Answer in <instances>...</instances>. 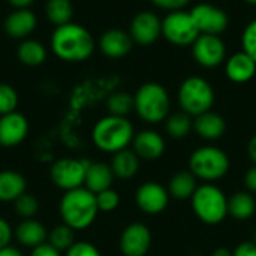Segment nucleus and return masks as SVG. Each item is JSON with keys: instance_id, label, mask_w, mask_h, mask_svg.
<instances>
[{"instance_id": "nucleus-1", "label": "nucleus", "mask_w": 256, "mask_h": 256, "mask_svg": "<svg viewBox=\"0 0 256 256\" xmlns=\"http://www.w3.org/2000/svg\"><path fill=\"white\" fill-rule=\"evenodd\" d=\"M51 50L63 62L81 63L92 57L94 51L93 34L76 22L56 27L51 36Z\"/></svg>"}, {"instance_id": "nucleus-2", "label": "nucleus", "mask_w": 256, "mask_h": 256, "mask_svg": "<svg viewBox=\"0 0 256 256\" xmlns=\"http://www.w3.org/2000/svg\"><path fill=\"white\" fill-rule=\"evenodd\" d=\"M58 212L64 225L74 231L86 230L94 222L99 213L96 195L87 188L68 190L60 200Z\"/></svg>"}, {"instance_id": "nucleus-3", "label": "nucleus", "mask_w": 256, "mask_h": 256, "mask_svg": "<svg viewBox=\"0 0 256 256\" xmlns=\"http://www.w3.org/2000/svg\"><path fill=\"white\" fill-rule=\"evenodd\" d=\"M135 136L134 126L126 117L105 116L96 122L92 130L94 146L105 153H117L128 148Z\"/></svg>"}, {"instance_id": "nucleus-4", "label": "nucleus", "mask_w": 256, "mask_h": 256, "mask_svg": "<svg viewBox=\"0 0 256 256\" xmlns=\"http://www.w3.org/2000/svg\"><path fill=\"white\" fill-rule=\"evenodd\" d=\"M170 94L159 82H144L134 94V110L146 123H160L170 116Z\"/></svg>"}, {"instance_id": "nucleus-5", "label": "nucleus", "mask_w": 256, "mask_h": 256, "mask_svg": "<svg viewBox=\"0 0 256 256\" xmlns=\"http://www.w3.org/2000/svg\"><path fill=\"white\" fill-rule=\"evenodd\" d=\"M177 99L183 112L190 117H196L212 111L214 104V90L206 78L192 75L182 81Z\"/></svg>"}, {"instance_id": "nucleus-6", "label": "nucleus", "mask_w": 256, "mask_h": 256, "mask_svg": "<svg viewBox=\"0 0 256 256\" xmlns=\"http://www.w3.org/2000/svg\"><path fill=\"white\" fill-rule=\"evenodd\" d=\"M192 210L206 225H218L228 216V198L214 184H201L190 198Z\"/></svg>"}, {"instance_id": "nucleus-7", "label": "nucleus", "mask_w": 256, "mask_h": 256, "mask_svg": "<svg viewBox=\"0 0 256 256\" xmlns=\"http://www.w3.org/2000/svg\"><path fill=\"white\" fill-rule=\"evenodd\" d=\"M189 171L200 180L216 182L224 178L230 171L228 154L214 146L196 148L189 159Z\"/></svg>"}, {"instance_id": "nucleus-8", "label": "nucleus", "mask_w": 256, "mask_h": 256, "mask_svg": "<svg viewBox=\"0 0 256 256\" xmlns=\"http://www.w3.org/2000/svg\"><path fill=\"white\" fill-rule=\"evenodd\" d=\"M200 34L190 12H168L162 20V36L176 46H192Z\"/></svg>"}, {"instance_id": "nucleus-9", "label": "nucleus", "mask_w": 256, "mask_h": 256, "mask_svg": "<svg viewBox=\"0 0 256 256\" xmlns=\"http://www.w3.org/2000/svg\"><path fill=\"white\" fill-rule=\"evenodd\" d=\"M88 160L86 159H74V158H63L52 164L50 170L51 182L62 190H74L82 188L86 180Z\"/></svg>"}, {"instance_id": "nucleus-10", "label": "nucleus", "mask_w": 256, "mask_h": 256, "mask_svg": "<svg viewBox=\"0 0 256 256\" xmlns=\"http://www.w3.org/2000/svg\"><path fill=\"white\" fill-rule=\"evenodd\" d=\"M190 48L194 60L202 68H218L226 60V45L218 34H200Z\"/></svg>"}, {"instance_id": "nucleus-11", "label": "nucleus", "mask_w": 256, "mask_h": 256, "mask_svg": "<svg viewBox=\"0 0 256 256\" xmlns=\"http://www.w3.org/2000/svg\"><path fill=\"white\" fill-rule=\"evenodd\" d=\"M190 15L201 34H220L230 24L228 14L212 3H198L190 10Z\"/></svg>"}, {"instance_id": "nucleus-12", "label": "nucleus", "mask_w": 256, "mask_h": 256, "mask_svg": "<svg viewBox=\"0 0 256 256\" xmlns=\"http://www.w3.org/2000/svg\"><path fill=\"white\" fill-rule=\"evenodd\" d=\"M129 34L134 44L148 46L162 36V20L154 12L141 10L132 18Z\"/></svg>"}, {"instance_id": "nucleus-13", "label": "nucleus", "mask_w": 256, "mask_h": 256, "mask_svg": "<svg viewBox=\"0 0 256 256\" xmlns=\"http://www.w3.org/2000/svg\"><path fill=\"white\" fill-rule=\"evenodd\" d=\"M168 189L160 186L156 182H147L136 189L135 202L138 208L146 214H159L162 213L170 202Z\"/></svg>"}, {"instance_id": "nucleus-14", "label": "nucleus", "mask_w": 256, "mask_h": 256, "mask_svg": "<svg viewBox=\"0 0 256 256\" xmlns=\"http://www.w3.org/2000/svg\"><path fill=\"white\" fill-rule=\"evenodd\" d=\"M118 246L124 256H146L152 246V232L142 224H130L123 230Z\"/></svg>"}, {"instance_id": "nucleus-15", "label": "nucleus", "mask_w": 256, "mask_h": 256, "mask_svg": "<svg viewBox=\"0 0 256 256\" xmlns=\"http://www.w3.org/2000/svg\"><path fill=\"white\" fill-rule=\"evenodd\" d=\"M28 134L27 118L14 111L4 116H0V146L15 147L21 144Z\"/></svg>"}, {"instance_id": "nucleus-16", "label": "nucleus", "mask_w": 256, "mask_h": 256, "mask_svg": "<svg viewBox=\"0 0 256 256\" xmlns=\"http://www.w3.org/2000/svg\"><path fill=\"white\" fill-rule=\"evenodd\" d=\"M38 27V16L30 9H15L3 21L4 33L12 39H27Z\"/></svg>"}, {"instance_id": "nucleus-17", "label": "nucleus", "mask_w": 256, "mask_h": 256, "mask_svg": "<svg viewBox=\"0 0 256 256\" xmlns=\"http://www.w3.org/2000/svg\"><path fill=\"white\" fill-rule=\"evenodd\" d=\"M134 40L129 32L122 28H110L102 33L99 39V48L108 58H122L130 52Z\"/></svg>"}, {"instance_id": "nucleus-18", "label": "nucleus", "mask_w": 256, "mask_h": 256, "mask_svg": "<svg viewBox=\"0 0 256 256\" xmlns=\"http://www.w3.org/2000/svg\"><path fill=\"white\" fill-rule=\"evenodd\" d=\"M132 148L140 159L156 160L165 152V140L159 132L146 129V130L138 132L134 136Z\"/></svg>"}, {"instance_id": "nucleus-19", "label": "nucleus", "mask_w": 256, "mask_h": 256, "mask_svg": "<svg viewBox=\"0 0 256 256\" xmlns=\"http://www.w3.org/2000/svg\"><path fill=\"white\" fill-rule=\"evenodd\" d=\"M225 74L236 84L249 82L256 75L255 60L244 51L236 52L225 60Z\"/></svg>"}, {"instance_id": "nucleus-20", "label": "nucleus", "mask_w": 256, "mask_h": 256, "mask_svg": "<svg viewBox=\"0 0 256 256\" xmlns=\"http://www.w3.org/2000/svg\"><path fill=\"white\" fill-rule=\"evenodd\" d=\"M194 130L207 141H216L219 140L225 130H226V123L225 118L213 111H207L204 114H200L194 117Z\"/></svg>"}, {"instance_id": "nucleus-21", "label": "nucleus", "mask_w": 256, "mask_h": 256, "mask_svg": "<svg viewBox=\"0 0 256 256\" xmlns=\"http://www.w3.org/2000/svg\"><path fill=\"white\" fill-rule=\"evenodd\" d=\"M14 236L20 244L34 249L46 242L48 231L40 222L34 219H26L21 224H18L16 230L14 231Z\"/></svg>"}, {"instance_id": "nucleus-22", "label": "nucleus", "mask_w": 256, "mask_h": 256, "mask_svg": "<svg viewBox=\"0 0 256 256\" xmlns=\"http://www.w3.org/2000/svg\"><path fill=\"white\" fill-rule=\"evenodd\" d=\"M114 180V172L110 165L102 162H88L84 186L94 195L111 188Z\"/></svg>"}, {"instance_id": "nucleus-23", "label": "nucleus", "mask_w": 256, "mask_h": 256, "mask_svg": "<svg viewBox=\"0 0 256 256\" xmlns=\"http://www.w3.org/2000/svg\"><path fill=\"white\" fill-rule=\"evenodd\" d=\"M26 178L12 170L0 171V202H14L26 194Z\"/></svg>"}, {"instance_id": "nucleus-24", "label": "nucleus", "mask_w": 256, "mask_h": 256, "mask_svg": "<svg viewBox=\"0 0 256 256\" xmlns=\"http://www.w3.org/2000/svg\"><path fill=\"white\" fill-rule=\"evenodd\" d=\"M196 177L190 171H178L174 174L168 183V194L174 200L183 201V200H190L192 195L195 194L198 184H196Z\"/></svg>"}, {"instance_id": "nucleus-25", "label": "nucleus", "mask_w": 256, "mask_h": 256, "mask_svg": "<svg viewBox=\"0 0 256 256\" xmlns=\"http://www.w3.org/2000/svg\"><path fill=\"white\" fill-rule=\"evenodd\" d=\"M110 166H111V170L114 172V177L128 180V178H132L138 172L140 158L135 154L134 150L124 148L122 152L114 153Z\"/></svg>"}, {"instance_id": "nucleus-26", "label": "nucleus", "mask_w": 256, "mask_h": 256, "mask_svg": "<svg viewBox=\"0 0 256 256\" xmlns=\"http://www.w3.org/2000/svg\"><path fill=\"white\" fill-rule=\"evenodd\" d=\"M16 58L26 66H39L46 60V48L36 39H22L16 48Z\"/></svg>"}, {"instance_id": "nucleus-27", "label": "nucleus", "mask_w": 256, "mask_h": 256, "mask_svg": "<svg viewBox=\"0 0 256 256\" xmlns=\"http://www.w3.org/2000/svg\"><path fill=\"white\" fill-rule=\"evenodd\" d=\"M256 212V201L250 192H237L228 198V214L237 220H248Z\"/></svg>"}, {"instance_id": "nucleus-28", "label": "nucleus", "mask_w": 256, "mask_h": 256, "mask_svg": "<svg viewBox=\"0 0 256 256\" xmlns=\"http://www.w3.org/2000/svg\"><path fill=\"white\" fill-rule=\"evenodd\" d=\"M45 15L56 27L72 22L74 4L70 0H48L45 3Z\"/></svg>"}, {"instance_id": "nucleus-29", "label": "nucleus", "mask_w": 256, "mask_h": 256, "mask_svg": "<svg viewBox=\"0 0 256 256\" xmlns=\"http://www.w3.org/2000/svg\"><path fill=\"white\" fill-rule=\"evenodd\" d=\"M166 134L174 140H182L189 135L194 129V120L186 112H176L166 117Z\"/></svg>"}, {"instance_id": "nucleus-30", "label": "nucleus", "mask_w": 256, "mask_h": 256, "mask_svg": "<svg viewBox=\"0 0 256 256\" xmlns=\"http://www.w3.org/2000/svg\"><path fill=\"white\" fill-rule=\"evenodd\" d=\"M106 108L111 116L126 117L134 110V96L128 92H114L106 100Z\"/></svg>"}, {"instance_id": "nucleus-31", "label": "nucleus", "mask_w": 256, "mask_h": 256, "mask_svg": "<svg viewBox=\"0 0 256 256\" xmlns=\"http://www.w3.org/2000/svg\"><path fill=\"white\" fill-rule=\"evenodd\" d=\"M48 243L56 248L58 252H66L74 243H75V237H74V230L69 228L68 225H58L56 228H52L48 232Z\"/></svg>"}, {"instance_id": "nucleus-32", "label": "nucleus", "mask_w": 256, "mask_h": 256, "mask_svg": "<svg viewBox=\"0 0 256 256\" xmlns=\"http://www.w3.org/2000/svg\"><path fill=\"white\" fill-rule=\"evenodd\" d=\"M15 206V212L20 218L22 219H33V216H36L38 210H39V202L38 200L30 195V194H22L18 200L14 201Z\"/></svg>"}, {"instance_id": "nucleus-33", "label": "nucleus", "mask_w": 256, "mask_h": 256, "mask_svg": "<svg viewBox=\"0 0 256 256\" xmlns=\"http://www.w3.org/2000/svg\"><path fill=\"white\" fill-rule=\"evenodd\" d=\"M16 106H18L16 90L6 82H0V116L14 112Z\"/></svg>"}, {"instance_id": "nucleus-34", "label": "nucleus", "mask_w": 256, "mask_h": 256, "mask_svg": "<svg viewBox=\"0 0 256 256\" xmlns=\"http://www.w3.org/2000/svg\"><path fill=\"white\" fill-rule=\"evenodd\" d=\"M96 202H98V208L99 212H104V213H111L114 212L118 204H120V196L114 190V189H106V190H102L99 194H96Z\"/></svg>"}, {"instance_id": "nucleus-35", "label": "nucleus", "mask_w": 256, "mask_h": 256, "mask_svg": "<svg viewBox=\"0 0 256 256\" xmlns=\"http://www.w3.org/2000/svg\"><path fill=\"white\" fill-rule=\"evenodd\" d=\"M242 46L246 54H249L256 63V18L252 20L242 33Z\"/></svg>"}, {"instance_id": "nucleus-36", "label": "nucleus", "mask_w": 256, "mask_h": 256, "mask_svg": "<svg viewBox=\"0 0 256 256\" xmlns=\"http://www.w3.org/2000/svg\"><path fill=\"white\" fill-rule=\"evenodd\" d=\"M64 256H102L98 248H94L88 242H75L68 250Z\"/></svg>"}, {"instance_id": "nucleus-37", "label": "nucleus", "mask_w": 256, "mask_h": 256, "mask_svg": "<svg viewBox=\"0 0 256 256\" xmlns=\"http://www.w3.org/2000/svg\"><path fill=\"white\" fill-rule=\"evenodd\" d=\"M152 3L159 9L174 12V10H183L190 3V0H152Z\"/></svg>"}, {"instance_id": "nucleus-38", "label": "nucleus", "mask_w": 256, "mask_h": 256, "mask_svg": "<svg viewBox=\"0 0 256 256\" xmlns=\"http://www.w3.org/2000/svg\"><path fill=\"white\" fill-rule=\"evenodd\" d=\"M12 237H14V230L10 224L4 220L3 218H0V249L9 246L12 242Z\"/></svg>"}, {"instance_id": "nucleus-39", "label": "nucleus", "mask_w": 256, "mask_h": 256, "mask_svg": "<svg viewBox=\"0 0 256 256\" xmlns=\"http://www.w3.org/2000/svg\"><path fill=\"white\" fill-rule=\"evenodd\" d=\"M232 256H256V244L254 242H243L236 248Z\"/></svg>"}, {"instance_id": "nucleus-40", "label": "nucleus", "mask_w": 256, "mask_h": 256, "mask_svg": "<svg viewBox=\"0 0 256 256\" xmlns=\"http://www.w3.org/2000/svg\"><path fill=\"white\" fill-rule=\"evenodd\" d=\"M30 256H62V255H60V252H58L56 248H52L50 243H44V244H40V246H38V248L32 249V254H30Z\"/></svg>"}, {"instance_id": "nucleus-41", "label": "nucleus", "mask_w": 256, "mask_h": 256, "mask_svg": "<svg viewBox=\"0 0 256 256\" xmlns=\"http://www.w3.org/2000/svg\"><path fill=\"white\" fill-rule=\"evenodd\" d=\"M244 184H246L249 192L256 194V165L248 170V172L244 176Z\"/></svg>"}, {"instance_id": "nucleus-42", "label": "nucleus", "mask_w": 256, "mask_h": 256, "mask_svg": "<svg viewBox=\"0 0 256 256\" xmlns=\"http://www.w3.org/2000/svg\"><path fill=\"white\" fill-rule=\"evenodd\" d=\"M10 6H14L15 9H28L30 4L34 0H6Z\"/></svg>"}, {"instance_id": "nucleus-43", "label": "nucleus", "mask_w": 256, "mask_h": 256, "mask_svg": "<svg viewBox=\"0 0 256 256\" xmlns=\"http://www.w3.org/2000/svg\"><path fill=\"white\" fill-rule=\"evenodd\" d=\"M248 154L250 158V160L256 165V135H254L248 144Z\"/></svg>"}, {"instance_id": "nucleus-44", "label": "nucleus", "mask_w": 256, "mask_h": 256, "mask_svg": "<svg viewBox=\"0 0 256 256\" xmlns=\"http://www.w3.org/2000/svg\"><path fill=\"white\" fill-rule=\"evenodd\" d=\"M0 256H22V254H21L16 248H12V246L9 244V246L0 249Z\"/></svg>"}, {"instance_id": "nucleus-45", "label": "nucleus", "mask_w": 256, "mask_h": 256, "mask_svg": "<svg viewBox=\"0 0 256 256\" xmlns=\"http://www.w3.org/2000/svg\"><path fill=\"white\" fill-rule=\"evenodd\" d=\"M212 256H232V252L230 250V249H226V248H218Z\"/></svg>"}, {"instance_id": "nucleus-46", "label": "nucleus", "mask_w": 256, "mask_h": 256, "mask_svg": "<svg viewBox=\"0 0 256 256\" xmlns=\"http://www.w3.org/2000/svg\"><path fill=\"white\" fill-rule=\"evenodd\" d=\"M246 3H249V4H256V0H244Z\"/></svg>"}, {"instance_id": "nucleus-47", "label": "nucleus", "mask_w": 256, "mask_h": 256, "mask_svg": "<svg viewBox=\"0 0 256 256\" xmlns=\"http://www.w3.org/2000/svg\"><path fill=\"white\" fill-rule=\"evenodd\" d=\"M254 243L256 244V231H255V236H254Z\"/></svg>"}]
</instances>
